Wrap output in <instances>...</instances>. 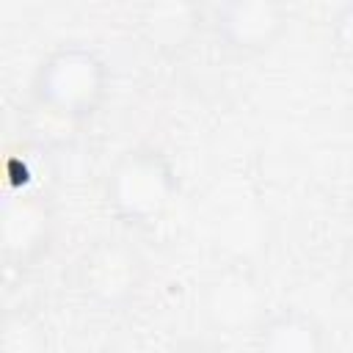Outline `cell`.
<instances>
[{
    "label": "cell",
    "instance_id": "cell-5",
    "mask_svg": "<svg viewBox=\"0 0 353 353\" xmlns=\"http://www.w3.org/2000/svg\"><path fill=\"white\" fill-rule=\"evenodd\" d=\"M201 309L210 325L226 334H237L243 328H259L268 317V298L262 284L245 268H223L218 270L201 290Z\"/></svg>",
    "mask_w": 353,
    "mask_h": 353
},
{
    "label": "cell",
    "instance_id": "cell-8",
    "mask_svg": "<svg viewBox=\"0 0 353 353\" xmlns=\"http://www.w3.org/2000/svg\"><path fill=\"white\" fill-rule=\"evenodd\" d=\"M328 33H331L334 50L347 63H353V3L336 8V14L331 17V25H328Z\"/></svg>",
    "mask_w": 353,
    "mask_h": 353
},
{
    "label": "cell",
    "instance_id": "cell-4",
    "mask_svg": "<svg viewBox=\"0 0 353 353\" xmlns=\"http://www.w3.org/2000/svg\"><path fill=\"white\" fill-rule=\"evenodd\" d=\"M143 276L138 254L119 240L94 243L77 262V287L97 306H119L132 298Z\"/></svg>",
    "mask_w": 353,
    "mask_h": 353
},
{
    "label": "cell",
    "instance_id": "cell-6",
    "mask_svg": "<svg viewBox=\"0 0 353 353\" xmlns=\"http://www.w3.org/2000/svg\"><path fill=\"white\" fill-rule=\"evenodd\" d=\"M207 22V11L193 3H149L135 14L143 41L157 52H182Z\"/></svg>",
    "mask_w": 353,
    "mask_h": 353
},
{
    "label": "cell",
    "instance_id": "cell-3",
    "mask_svg": "<svg viewBox=\"0 0 353 353\" xmlns=\"http://www.w3.org/2000/svg\"><path fill=\"white\" fill-rule=\"evenodd\" d=\"M207 25L212 28L221 47L232 52H265L287 30L290 14L273 0H226L210 8Z\"/></svg>",
    "mask_w": 353,
    "mask_h": 353
},
{
    "label": "cell",
    "instance_id": "cell-2",
    "mask_svg": "<svg viewBox=\"0 0 353 353\" xmlns=\"http://www.w3.org/2000/svg\"><path fill=\"white\" fill-rule=\"evenodd\" d=\"M176 193V176L168 160L154 149L127 152L108 176V204L130 226L154 223Z\"/></svg>",
    "mask_w": 353,
    "mask_h": 353
},
{
    "label": "cell",
    "instance_id": "cell-11",
    "mask_svg": "<svg viewBox=\"0 0 353 353\" xmlns=\"http://www.w3.org/2000/svg\"><path fill=\"white\" fill-rule=\"evenodd\" d=\"M350 204H353V199H350Z\"/></svg>",
    "mask_w": 353,
    "mask_h": 353
},
{
    "label": "cell",
    "instance_id": "cell-1",
    "mask_svg": "<svg viewBox=\"0 0 353 353\" xmlns=\"http://www.w3.org/2000/svg\"><path fill=\"white\" fill-rule=\"evenodd\" d=\"M108 91V63L102 55L85 44L55 47L33 77V97L41 108L66 116H91Z\"/></svg>",
    "mask_w": 353,
    "mask_h": 353
},
{
    "label": "cell",
    "instance_id": "cell-7",
    "mask_svg": "<svg viewBox=\"0 0 353 353\" xmlns=\"http://www.w3.org/2000/svg\"><path fill=\"white\" fill-rule=\"evenodd\" d=\"M325 334L320 323L301 309L268 312L254 331V353H323Z\"/></svg>",
    "mask_w": 353,
    "mask_h": 353
},
{
    "label": "cell",
    "instance_id": "cell-10",
    "mask_svg": "<svg viewBox=\"0 0 353 353\" xmlns=\"http://www.w3.org/2000/svg\"><path fill=\"white\" fill-rule=\"evenodd\" d=\"M171 353H226V350L221 345L210 342V339H185Z\"/></svg>",
    "mask_w": 353,
    "mask_h": 353
},
{
    "label": "cell",
    "instance_id": "cell-9",
    "mask_svg": "<svg viewBox=\"0 0 353 353\" xmlns=\"http://www.w3.org/2000/svg\"><path fill=\"white\" fill-rule=\"evenodd\" d=\"M339 281L353 295V240H347V245L342 248V256H339Z\"/></svg>",
    "mask_w": 353,
    "mask_h": 353
}]
</instances>
